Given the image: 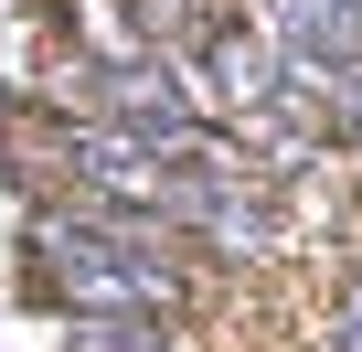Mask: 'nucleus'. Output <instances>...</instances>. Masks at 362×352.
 I'll return each mask as SVG.
<instances>
[{
  "label": "nucleus",
  "mask_w": 362,
  "mask_h": 352,
  "mask_svg": "<svg viewBox=\"0 0 362 352\" xmlns=\"http://www.w3.org/2000/svg\"><path fill=\"white\" fill-rule=\"evenodd\" d=\"M33 267H43V288L75 320H170L181 288H192V278H181V225L170 214L96 203V193L33 214Z\"/></svg>",
  "instance_id": "obj_1"
},
{
  "label": "nucleus",
  "mask_w": 362,
  "mask_h": 352,
  "mask_svg": "<svg viewBox=\"0 0 362 352\" xmlns=\"http://www.w3.org/2000/svg\"><path fill=\"white\" fill-rule=\"evenodd\" d=\"M75 352H181L170 320H75Z\"/></svg>",
  "instance_id": "obj_5"
},
{
  "label": "nucleus",
  "mask_w": 362,
  "mask_h": 352,
  "mask_svg": "<svg viewBox=\"0 0 362 352\" xmlns=\"http://www.w3.org/2000/svg\"><path fill=\"white\" fill-rule=\"evenodd\" d=\"M160 214H170L181 235L224 246V256H256V246H267V182H256V160H235V149H214V139H192V149L170 160Z\"/></svg>",
  "instance_id": "obj_3"
},
{
  "label": "nucleus",
  "mask_w": 362,
  "mask_h": 352,
  "mask_svg": "<svg viewBox=\"0 0 362 352\" xmlns=\"http://www.w3.org/2000/svg\"><path fill=\"white\" fill-rule=\"evenodd\" d=\"M54 107L75 128H128V139H160V149H192L214 96H203L192 64H170V54H86V64H64Z\"/></svg>",
  "instance_id": "obj_2"
},
{
  "label": "nucleus",
  "mask_w": 362,
  "mask_h": 352,
  "mask_svg": "<svg viewBox=\"0 0 362 352\" xmlns=\"http://www.w3.org/2000/svg\"><path fill=\"white\" fill-rule=\"evenodd\" d=\"M267 43H277V64L298 75V96H341L351 75H362V0H277L267 11Z\"/></svg>",
  "instance_id": "obj_4"
}]
</instances>
